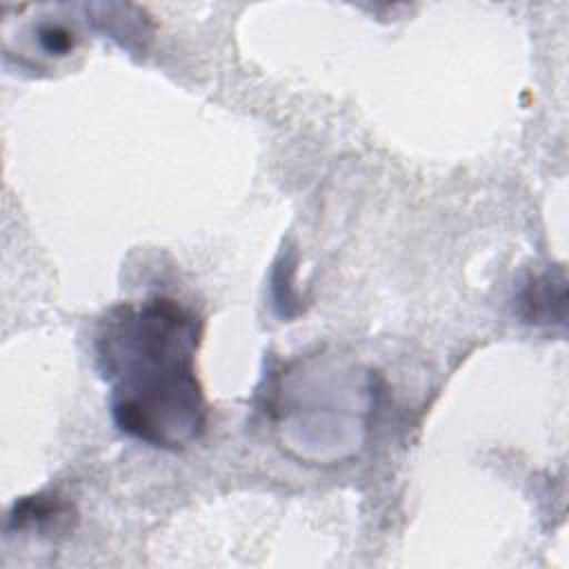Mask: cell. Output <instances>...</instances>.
<instances>
[{"label": "cell", "mask_w": 569, "mask_h": 569, "mask_svg": "<svg viewBox=\"0 0 569 569\" xmlns=\"http://www.w3.org/2000/svg\"><path fill=\"white\" fill-rule=\"evenodd\" d=\"M200 336V318L167 296L107 311L96 331V365L122 433L167 451L202 438L209 407L196 369Z\"/></svg>", "instance_id": "cell-1"}, {"label": "cell", "mask_w": 569, "mask_h": 569, "mask_svg": "<svg viewBox=\"0 0 569 569\" xmlns=\"http://www.w3.org/2000/svg\"><path fill=\"white\" fill-rule=\"evenodd\" d=\"M371 411V385L358 369L325 360H305L280 380L276 429L291 453L309 460L351 458L365 440Z\"/></svg>", "instance_id": "cell-2"}, {"label": "cell", "mask_w": 569, "mask_h": 569, "mask_svg": "<svg viewBox=\"0 0 569 569\" xmlns=\"http://www.w3.org/2000/svg\"><path fill=\"white\" fill-rule=\"evenodd\" d=\"M522 305L527 307V320L551 322L558 316L553 307H558L560 311L565 309V278L560 276L556 280L549 273L533 278V282L522 293Z\"/></svg>", "instance_id": "cell-3"}, {"label": "cell", "mask_w": 569, "mask_h": 569, "mask_svg": "<svg viewBox=\"0 0 569 569\" xmlns=\"http://www.w3.org/2000/svg\"><path fill=\"white\" fill-rule=\"evenodd\" d=\"M40 49L49 56H67L76 47V31L58 20H44L36 29Z\"/></svg>", "instance_id": "cell-4"}]
</instances>
